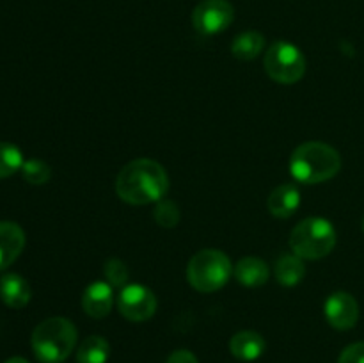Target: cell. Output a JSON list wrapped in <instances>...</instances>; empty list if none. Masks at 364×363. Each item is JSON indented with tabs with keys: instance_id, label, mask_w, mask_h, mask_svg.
Here are the masks:
<instances>
[{
	"instance_id": "1",
	"label": "cell",
	"mask_w": 364,
	"mask_h": 363,
	"mask_svg": "<svg viewBox=\"0 0 364 363\" xmlns=\"http://www.w3.org/2000/svg\"><path fill=\"white\" fill-rule=\"evenodd\" d=\"M169 191V177L159 162L151 159H137L119 171L116 192L130 205L159 203Z\"/></svg>"
},
{
	"instance_id": "2",
	"label": "cell",
	"mask_w": 364,
	"mask_h": 363,
	"mask_svg": "<svg viewBox=\"0 0 364 363\" xmlns=\"http://www.w3.org/2000/svg\"><path fill=\"white\" fill-rule=\"evenodd\" d=\"M340 169V153L326 142H304L290 157V173L301 184H322L336 177Z\"/></svg>"
},
{
	"instance_id": "3",
	"label": "cell",
	"mask_w": 364,
	"mask_h": 363,
	"mask_svg": "<svg viewBox=\"0 0 364 363\" xmlns=\"http://www.w3.org/2000/svg\"><path fill=\"white\" fill-rule=\"evenodd\" d=\"M77 327L70 319L50 317L32 331V351L41 363H60L77 345Z\"/></svg>"
},
{
	"instance_id": "4",
	"label": "cell",
	"mask_w": 364,
	"mask_h": 363,
	"mask_svg": "<svg viewBox=\"0 0 364 363\" xmlns=\"http://www.w3.org/2000/svg\"><path fill=\"white\" fill-rule=\"evenodd\" d=\"M336 246V230L323 217H308L291 230V253L302 260H320L329 255Z\"/></svg>"
},
{
	"instance_id": "5",
	"label": "cell",
	"mask_w": 364,
	"mask_h": 363,
	"mask_svg": "<svg viewBox=\"0 0 364 363\" xmlns=\"http://www.w3.org/2000/svg\"><path fill=\"white\" fill-rule=\"evenodd\" d=\"M233 273L230 258L219 249H203L196 253L187 265V280L198 292L208 294L223 288Z\"/></svg>"
},
{
	"instance_id": "6",
	"label": "cell",
	"mask_w": 364,
	"mask_h": 363,
	"mask_svg": "<svg viewBox=\"0 0 364 363\" xmlns=\"http://www.w3.org/2000/svg\"><path fill=\"white\" fill-rule=\"evenodd\" d=\"M263 66H265L267 75L274 82L290 85L304 77L306 57L302 50L294 43L279 39L269 46L265 59H263Z\"/></svg>"
},
{
	"instance_id": "7",
	"label": "cell",
	"mask_w": 364,
	"mask_h": 363,
	"mask_svg": "<svg viewBox=\"0 0 364 363\" xmlns=\"http://www.w3.org/2000/svg\"><path fill=\"white\" fill-rule=\"evenodd\" d=\"M235 20V9L228 0H203L192 13V25L203 36L226 31Z\"/></svg>"
},
{
	"instance_id": "8",
	"label": "cell",
	"mask_w": 364,
	"mask_h": 363,
	"mask_svg": "<svg viewBox=\"0 0 364 363\" xmlns=\"http://www.w3.org/2000/svg\"><path fill=\"white\" fill-rule=\"evenodd\" d=\"M119 313L130 322H144L156 312V298L144 285L132 283L121 288L117 298Z\"/></svg>"
},
{
	"instance_id": "9",
	"label": "cell",
	"mask_w": 364,
	"mask_h": 363,
	"mask_svg": "<svg viewBox=\"0 0 364 363\" xmlns=\"http://www.w3.org/2000/svg\"><path fill=\"white\" fill-rule=\"evenodd\" d=\"M326 319L334 330L347 331L358 324L359 319V305L354 295L348 292H334L327 298L323 305Z\"/></svg>"
},
{
	"instance_id": "10",
	"label": "cell",
	"mask_w": 364,
	"mask_h": 363,
	"mask_svg": "<svg viewBox=\"0 0 364 363\" xmlns=\"http://www.w3.org/2000/svg\"><path fill=\"white\" fill-rule=\"evenodd\" d=\"M114 287L109 281H92L82 294V308L92 319H103L114 305Z\"/></svg>"
},
{
	"instance_id": "11",
	"label": "cell",
	"mask_w": 364,
	"mask_h": 363,
	"mask_svg": "<svg viewBox=\"0 0 364 363\" xmlns=\"http://www.w3.org/2000/svg\"><path fill=\"white\" fill-rule=\"evenodd\" d=\"M25 248V231L13 221H0V269L16 262Z\"/></svg>"
},
{
	"instance_id": "12",
	"label": "cell",
	"mask_w": 364,
	"mask_h": 363,
	"mask_svg": "<svg viewBox=\"0 0 364 363\" xmlns=\"http://www.w3.org/2000/svg\"><path fill=\"white\" fill-rule=\"evenodd\" d=\"M267 206H269V212L274 217H279V219L291 217L301 206V191L294 184L277 185L270 192L269 199H267Z\"/></svg>"
},
{
	"instance_id": "13",
	"label": "cell",
	"mask_w": 364,
	"mask_h": 363,
	"mask_svg": "<svg viewBox=\"0 0 364 363\" xmlns=\"http://www.w3.org/2000/svg\"><path fill=\"white\" fill-rule=\"evenodd\" d=\"M32 298V288L25 278L20 274H4L0 278V299L6 306L14 310H20L28 305Z\"/></svg>"
},
{
	"instance_id": "14",
	"label": "cell",
	"mask_w": 364,
	"mask_h": 363,
	"mask_svg": "<svg viewBox=\"0 0 364 363\" xmlns=\"http://www.w3.org/2000/svg\"><path fill=\"white\" fill-rule=\"evenodd\" d=\"M230 349L231 354L237 359L242 362H256L258 358H262L263 352L267 349L265 338L262 337L256 331H238L231 337L230 340Z\"/></svg>"
},
{
	"instance_id": "15",
	"label": "cell",
	"mask_w": 364,
	"mask_h": 363,
	"mask_svg": "<svg viewBox=\"0 0 364 363\" xmlns=\"http://www.w3.org/2000/svg\"><path fill=\"white\" fill-rule=\"evenodd\" d=\"M233 274L244 287H262L270 276L269 265L258 256H244L233 267Z\"/></svg>"
},
{
	"instance_id": "16",
	"label": "cell",
	"mask_w": 364,
	"mask_h": 363,
	"mask_svg": "<svg viewBox=\"0 0 364 363\" xmlns=\"http://www.w3.org/2000/svg\"><path fill=\"white\" fill-rule=\"evenodd\" d=\"M274 273H276L277 283L283 285V287H295L306 276L304 260L295 253H284L277 258Z\"/></svg>"
},
{
	"instance_id": "17",
	"label": "cell",
	"mask_w": 364,
	"mask_h": 363,
	"mask_svg": "<svg viewBox=\"0 0 364 363\" xmlns=\"http://www.w3.org/2000/svg\"><path fill=\"white\" fill-rule=\"evenodd\" d=\"M265 48V38L258 31H245L231 43V53L240 60H252Z\"/></svg>"
},
{
	"instance_id": "18",
	"label": "cell",
	"mask_w": 364,
	"mask_h": 363,
	"mask_svg": "<svg viewBox=\"0 0 364 363\" xmlns=\"http://www.w3.org/2000/svg\"><path fill=\"white\" fill-rule=\"evenodd\" d=\"M110 356V345L100 335L85 338L77 351V363H107Z\"/></svg>"
},
{
	"instance_id": "19",
	"label": "cell",
	"mask_w": 364,
	"mask_h": 363,
	"mask_svg": "<svg viewBox=\"0 0 364 363\" xmlns=\"http://www.w3.org/2000/svg\"><path fill=\"white\" fill-rule=\"evenodd\" d=\"M23 162V153L18 146L0 141V178L13 177L14 173L21 171Z\"/></svg>"
},
{
	"instance_id": "20",
	"label": "cell",
	"mask_w": 364,
	"mask_h": 363,
	"mask_svg": "<svg viewBox=\"0 0 364 363\" xmlns=\"http://www.w3.org/2000/svg\"><path fill=\"white\" fill-rule=\"evenodd\" d=\"M21 177L32 185H45L52 178V169L45 160L28 159L21 166Z\"/></svg>"
},
{
	"instance_id": "21",
	"label": "cell",
	"mask_w": 364,
	"mask_h": 363,
	"mask_svg": "<svg viewBox=\"0 0 364 363\" xmlns=\"http://www.w3.org/2000/svg\"><path fill=\"white\" fill-rule=\"evenodd\" d=\"M155 221L164 228H174L180 223V209L171 199H160L155 209Z\"/></svg>"
},
{
	"instance_id": "22",
	"label": "cell",
	"mask_w": 364,
	"mask_h": 363,
	"mask_svg": "<svg viewBox=\"0 0 364 363\" xmlns=\"http://www.w3.org/2000/svg\"><path fill=\"white\" fill-rule=\"evenodd\" d=\"M105 281H109L114 288H123L128 281V269L119 258H109L105 263Z\"/></svg>"
},
{
	"instance_id": "23",
	"label": "cell",
	"mask_w": 364,
	"mask_h": 363,
	"mask_svg": "<svg viewBox=\"0 0 364 363\" xmlns=\"http://www.w3.org/2000/svg\"><path fill=\"white\" fill-rule=\"evenodd\" d=\"M338 363H364V342H355L345 347Z\"/></svg>"
},
{
	"instance_id": "24",
	"label": "cell",
	"mask_w": 364,
	"mask_h": 363,
	"mask_svg": "<svg viewBox=\"0 0 364 363\" xmlns=\"http://www.w3.org/2000/svg\"><path fill=\"white\" fill-rule=\"evenodd\" d=\"M166 363H199L198 358L194 356V352L187 351V349H178L173 354L167 358Z\"/></svg>"
},
{
	"instance_id": "25",
	"label": "cell",
	"mask_w": 364,
	"mask_h": 363,
	"mask_svg": "<svg viewBox=\"0 0 364 363\" xmlns=\"http://www.w3.org/2000/svg\"><path fill=\"white\" fill-rule=\"evenodd\" d=\"M6 363H28L25 358H20V356H14V358H9Z\"/></svg>"
},
{
	"instance_id": "26",
	"label": "cell",
	"mask_w": 364,
	"mask_h": 363,
	"mask_svg": "<svg viewBox=\"0 0 364 363\" xmlns=\"http://www.w3.org/2000/svg\"><path fill=\"white\" fill-rule=\"evenodd\" d=\"M363 230H364V219H363Z\"/></svg>"
}]
</instances>
